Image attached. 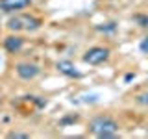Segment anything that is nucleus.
Listing matches in <instances>:
<instances>
[{"label": "nucleus", "instance_id": "nucleus-3", "mask_svg": "<svg viewBox=\"0 0 148 139\" xmlns=\"http://www.w3.org/2000/svg\"><path fill=\"white\" fill-rule=\"evenodd\" d=\"M109 58V48L106 46H91L85 54H83V61L89 65H100Z\"/></svg>", "mask_w": 148, "mask_h": 139}, {"label": "nucleus", "instance_id": "nucleus-7", "mask_svg": "<svg viewBox=\"0 0 148 139\" xmlns=\"http://www.w3.org/2000/svg\"><path fill=\"white\" fill-rule=\"evenodd\" d=\"M56 69H58L61 74H65V76H69V78H80L82 76V72L78 71L76 65H74L72 61H67V59L58 61V63H56Z\"/></svg>", "mask_w": 148, "mask_h": 139}, {"label": "nucleus", "instance_id": "nucleus-10", "mask_svg": "<svg viewBox=\"0 0 148 139\" xmlns=\"http://www.w3.org/2000/svg\"><path fill=\"white\" fill-rule=\"evenodd\" d=\"M135 102H137V104H141V106H148V91L139 93V95L135 96Z\"/></svg>", "mask_w": 148, "mask_h": 139}, {"label": "nucleus", "instance_id": "nucleus-9", "mask_svg": "<svg viewBox=\"0 0 148 139\" xmlns=\"http://www.w3.org/2000/svg\"><path fill=\"white\" fill-rule=\"evenodd\" d=\"M133 21H135L141 28H148V15H135Z\"/></svg>", "mask_w": 148, "mask_h": 139}, {"label": "nucleus", "instance_id": "nucleus-1", "mask_svg": "<svg viewBox=\"0 0 148 139\" xmlns=\"http://www.w3.org/2000/svg\"><path fill=\"white\" fill-rule=\"evenodd\" d=\"M89 132L100 139H109L119 133V122L109 115H98L89 120Z\"/></svg>", "mask_w": 148, "mask_h": 139}, {"label": "nucleus", "instance_id": "nucleus-5", "mask_svg": "<svg viewBox=\"0 0 148 139\" xmlns=\"http://www.w3.org/2000/svg\"><path fill=\"white\" fill-rule=\"evenodd\" d=\"M28 6H32V0H0V9L6 13L21 11Z\"/></svg>", "mask_w": 148, "mask_h": 139}, {"label": "nucleus", "instance_id": "nucleus-8", "mask_svg": "<svg viewBox=\"0 0 148 139\" xmlns=\"http://www.w3.org/2000/svg\"><path fill=\"white\" fill-rule=\"evenodd\" d=\"M96 30L104 32V34H111V32L117 30V24H115V22H106V24H98V26H96Z\"/></svg>", "mask_w": 148, "mask_h": 139}, {"label": "nucleus", "instance_id": "nucleus-2", "mask_svg": "<svg viewBox=\"0 0 148 139\" xmlns=\"http://www.w3.org/2000/svg\"><path fill=\"white\" fill-rule=\"evenodd\" d=\"M41 19H37L34 15H28V13H22V15H15L8 21V30L9 32H37L41 28Z\"/></svg>", "mask_w": 148, "mask_h": 139}, {"label": "nucleus", "instance_id": "nucleus-11", "mask_svg": "<svg viewBox=\"0 0 148 139\" xmlns=\"http://www.w3.org/2000/svg\"><path fill=\"white\" fill-rule=\"evenodd\" d=\"M9 139H30V133H22V132H9Z\"/></svg>", "mask_w": 148, "mask_h": 139}, {"label": "nucleus", "instance_id": "nucleus-6", "mask_svg": "<svg viewBox=\"0 0 148 139\" xmlns=\"http://www.w3.org/2000/svg\"><path fill=\"white\" fill-rule=\"evenodd\" d=\"M4 48H6L8 50V52L9 54H18V52H21V50H22V46H24V39H22V37L21 35H8L6 37V39H4Z\"/></svg>", "mask_w": 148, "mask_h": 139}, {"label": "nucleus", "instance_id": "nucleus-12", "mask_svg": "<svg viewBox=\"0 0 148 139\" xmlns=\"http://www.w3.org/2000/svg\"><path fill=\"white\" fill-rule=\"evenodd\" d=\"M141 50H143V52H146V50H148V37L141 43Z\"/></svg>", "mask_w": 148, "mask_h": 139}, {"label": "nucleus", "instance_id": "nucleus-4", "mask_svg": "<svg viewBox=\"0 0 148 139\" xmlns=\"http://www.w3.org/2000/svg\"><path fill=\"white\" fill-rule=\"evenodd\" d=\"M15 72H17V76L21 78V80L30 82V80H35V78L41 74V69L37 67L35 63L21 61V63H17V65H15Z\"/></svg>", "mask_w": 148, "mask_h": 139}]
</instances>
